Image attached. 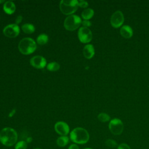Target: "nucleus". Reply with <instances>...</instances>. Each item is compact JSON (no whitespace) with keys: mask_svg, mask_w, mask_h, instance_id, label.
Masks as SVG:
<instances>
[{"mask_svg":"<svg viewBox=\"0 0 149 149\" xmlns=\"http://www.w3.org/2000/svg\"><path fill=\"white\" fill-rule=\"evenodd\" d=\"M97 118L99 120V121L102 123H105L111 120L110 116L107 113H104V112H101L99 113L97 116Z\"/></svg>","mask_w":149,"mask_h":149,"instance_id":"obj_20","label":"nucleus"},{"mask_svg":"<svg viewBox=\"0 0 149 149\" xmlns=\"http://www.w3.org/2000/svg\"><path fill=\"white\" fill-rule=\"evenodd\" d=\"M70 140L76 144H85L90 140V134L88 131L81 127L74 128L69 133Z\"/></svg>","mask_w":149,"mask_h":149,"instance_id":"obj_2","label":"nucleus"},{"mask_svg":"<svg viewBox=\"0 0 149 149\" xmlns=\"http://www.w3.org/2000/svg\"><path fill=\"white\" fill-rule=\"evenodd\" d=\"M54 129L60 136H68L70 133V127L68 124L63 121H58L54 125Z\"/></svg>","mask_w":149,"mask_h":149,"instance_id":"obj_10","label":"nucleus"},{"mask_svg":"<svg viewBox=\"0 0 149 149\" xmlns=\"http://www.w3.org/2000/svg\"><path fill=\"white\" fill-rule=\"evenodd\" d=\"M116 148L117 149H131L130 147L125 143H122L118 144Z\"/></svg>","mask_w":149,"mask_h":149,"instance_id":"obj_23","label":"nucleus"},{"mask_svg":"<svg viewBox=\"0 0 149 149\" xmlns=\"http://www.w3.org/2000/svg\"><path fill=\"white\" fill-rule=\"evenodd\" d=\"M79 1L77 0H62L59 3L61 12L65 15H71L77 10Z\"/></svg>","mask_w":149,"mask_h":149,"instance_id":"obj_4","label":"nucleus"},{"mask_svg":"<svg viewBox=\"0 0 149 149\" xmlns=\"http://www.w3.org/2000/svg\"><path fill=\"white\" fill-rule=\"evenodd\" d=\"M81 24L83 25V27H89L90 26H91V23L90 21L89 20H83L81 22Z\"/></svg>","mask_w":149,"mask_h":149,"instance_id":"obj_25","label":"nucleus"},{"mask_svg":"<svg viewBox=\"0 0 149 149\" xmlns=\"http://www.w3.org/2000/svg\"><path fill=\"white\" fill-rule=\"evenodd\" d=\"M83 149H93V148H92L91 147H86V148H84Z\"/></svg>","mask_w":149,"mask_h":149,"instance_id":"obj_31","label":"nucleus"},{"mask_svg":"<svg viewBox=\"0 0 149 149\" xmlns=\"http://www.w3.org/2000/svg\"><path fill=\"white\" fill-rule=\"evenodd\" d=\"M22 19H23V17H22L21 15L17 16V17H16V19H15V24H16L18 25V24H19L20 23L22 22Z\"/></svg>","mask_w":149,"mask_h":149,"instance_id":"obj_27","label":"nucleus"},{"mask_svg":"<svg viewBox=\"0 0 149 149\" xmlns=\"http://www.w3.org/2000/svg\"><path fill=\"white\" fill-rule=\"evenodd\" d=\"M6 1H3V0H0V4L1 3H5Z\"/></svg>","mask_w":149,"mask_h":149,"instance_id":"obj_30","label":"nucleus"},{"mask_svg":"<svg viewBox=\"0 0 149 149\" xmlns=\"http://www.w3.org/2000/svg\"><path fill=\"white\" fill-rule=\"evenodd\" d=\"M105 145L111 148H117L118 144L117 143V142L112 139H108L105 140Z\"/></svg>","mask_w":149,"mask_h":149,"instance_id":"obj_22","label":"nucleus"},{"mask_svg":"<svg viewBox=\"0 0 149 149\" xmlns=\"http://www.w3.org/2000/svg\"><path fill=\"white\" fill-rule=\"evenodd\" d=\"M16 110L15 109H12V110L9 112L8 116H9V118H12V116H13V115L16 113Z\"/></svg>","mask_w":149,"mask_h":149,"instance_id":"obj_28","label":"nucleus"},{"mask_svg":"<svg viewBox=\"0 0 149 149\" xmlns=\"http://www.w3.org/2000/svg\"><path fill=\"white\" fill-rule=\"evenodd\" d=\"M68 149H80V148L77 144L75 143H72L68 147Z\"/></svg>","mask_w":149,"mask_h":149,"instance_id":"obj_26","label":"nucleus"},{"mask_svg":"<svg viewBox=\"0 0 149 149\" xmlns=\"http://www.w3.org/2000/svg\"><path fill=\"white\" fill-rule=\"evenodd\" d=\"M48 41V36L45 34H41L37 37V42L40 45H44Z\"/></svg>","mask_w":149,"mask_h":149,"instance_id":"obj_18","label":"nucleus"},{"mask_svg":"<svg viewBox=\"0 0 149 149\" xmlns=\"http://www.w3.org/2000/svg\"><path fill=\"white\" fill-rule=\"evenodd\" d=\"M94 14V11L91 8H86L81 12V17L84 20H89L91 19Z\"/></svg>","mask_w":149,"mask_h":149,"instance_id":"obj_16","label":"nucleus"},{"mask_svg":"<svg viewBox=\"0 0 149 149\" xmlns=\"http://www.w3.org/2000/svg\"><path fill=\"white\" fill-rule=\"evenodd\" d=\"M3 33L8 38H15L20 33V27L15 23L8 24L4 27Z\"/></svg>","mask_w":149,"mask_h":149,"instance_id":"obj_8","label":"nucleus"},{"mask_svg":"<svg viewBox=\"0 0 149 149\" xmlns=\"http://www.w3.org/2000/svg\"><path fill=\"white\" fill-rule=\"evenodd\" d=\"M47 70L51 72H55L60 69V65L58 63L55 62H52L49 63L47 65Z\"/></svg>","mask_w":149,"mask_h":149,"instance_id":"obj_19","label":"nucleus"},{"mask_svg":"<svg viewBox=\"0 0 149 149\" xmlns=\"http://www.w3.org/2000/svg\"><path fill=\"white\" fill-rule=\"evenodd\" d=\"M18 134L12 127H6L0 131V143L4 146L10 147L17 142Z\"/></svg>","mask_w":149,"mask_h":149,"instance_id":"obj_1","label":"nucleus"},{"mask_svg":"<svg viewBox=\"0 0 149 149\" xmlns=\"http://www.w3.org/2000/svg\"><path fill=\"white\" fill-rule=\"evenodd\" d=\"M25 141H26V143H27V144L31 143L32 142V141H33V138H32L31 137H27Z\"/></svg>","mask_w":149,"mask_h":149,"instance_id":"obj_29","label":"nucleus"},{"mask_svg":"<svg viewBox=\"0 0 149 149\" xmlns=\"http://www.w3.org/2000/svg\"><path fill=\"white\" fill-rule=\"evenodd\" d=\"M83 55L87 59L92 58L95 54L94 47L92 44H87L83 48Z\"/></svg>","mask_w":149,"mask_h":149,"instance_id":"obj_13","label":"nucleus"},{"mask_svg":"<svg viewBox=\"0 0 149 149\" xmlns=\"http://www.w3.org/2000/svg\"><path fill=\"white\" fill-rule=\"evenodd\" d=\"M22 30L26 34H32L35 31V27L30 23H25L22 25Z\"/></svg>","mask_w":149,"mask_h":149,"instance_id":"obj_17","label":"nucleus"},{"mask_svg":"<svg viewBox=\"0 0 149 149\" xmlns=\"http://www.w3.org/2000/svg\"><path fill=\"white\" fill-rule=\"evenodd\" d=\"M108 127L112 134L118 136L122 133L124 129V125L120 119L113 118L109 121Z\"/></svg>","mask_w":149,"mask_h":149,"instance_id":"obj_6","label":"nucleus"},{"mask_svg":"<svg viewBox=\"0 0 149 149\" xmlns=\"http://www.w3.org/2000/svg\"><path fill=\"white\" fill-rule=\"evenodd\" d=\"M70 140V138L68 136H60L57 138L56 143L59 147H65L69 143Z\"/></svg>","mask_w":149,"mask_h":149,"instance_id":"obj_15","label":"nucleus"},{"mask_svg":"<svg viewBox=\"0 0 149 149\" xmlns=\"http://www.w3.org/2000/svg\"><path fill=\"white\" fill-rule=\"evenodd\" d=\"M120 34L125 38H130L133 34V31L130 26L124 25L120 29Z\"/></svg>","mask_w":149,"mask_h":149,"instance_id":"obj_12","label":"nucleus"},{"mask_svg":"<svg viewBox=\"0 0 149 149\" xmlns=\"http://www.w3.org/2000/svg\"><path fill=\"white\" fill-rule=\"evenodd\" d=\"M31 65L36 69H43L47 66V61L44 57L41 55H36L30 60Z\"/></svg>","mask_w":149,"mask_h":149,"instance_id":"obj_11","label":"nucleus"},{"mask_svg":"<svg viewBox=\"0 0 149 149\" xmlns=\"http://www.w3.org/2000/svg\"><path fill=\"white\" fill-rule=\"evenodd\" d=\"M81 18L76 15H71L68 16L64 21V27L66 30L69 31H74L78 29L81 24Z\"/></svg>","mask_w":149,"mask_h":149,"instance_id":"obj_5","label":"nucleus"},{"mask_svg":"<svg viewBox=\"0 0 149 149\" xmlns=\"http://www.w3.org/2000/svg\"><path fill=\"white\" fill-rule=\"evenodd\" d=\"M88 6V3L87 1L81 0L79 1V6L82 8H86Z\"/></svg>","mask_w":149,"mask_h":149,"instance_id":"obj_24","label":"nucleus"},{"mask_svg":"<svg viewBox=\"0 0 149 149\" xmlns=\"http://www.w3.org/2000/svg\"><path fill=\"white\" fill-rule=\"evenodd\" d=\"M19 51L24 55L33 54L37 48L35 41L30 37H26L20 40L18 45Z\"/></svg>","mask_w":149,"mask_h":149,"instance_id":"obj_3","label":"nucleus"},{"mask_svg":"<svg viewBox=\"0 0 149 149\" xmlns=\"http://www.w3.org/2000/svg\"><path fill=\"white\" fill-rule=\"evenodd\" d=\"M33 149H41V148L40 147H36V148H34Z\"/></svg>","mask_w":149,"mask_h":149,"instance_id":"obj_32","label":"nucleus"},{"mask_svg":"<svg viewBox=\"0 0 149 149\" xmlns=\"http://www.w3.org/2000/svg\"><path fill=\"white\" fill-rule=\"evenodd\" d=\"M3 9L6 14L12 15L16 10V5L13 2L11 1H8L3 3Z\"/></svg>","mask_w":149,"mask_h":149,"instance_id":"obj_14","label":"nucleus"},{"mask_svg":"<svg viewBox=\"0 0 149 149\" xmlns=\"http://www.w3.org/2000/svg\"><path fill=\"white\" fill-rule=\"evenodd\" d=\"M124 20L125 19L123 13L120 10H117L112 15L110 23L113 27L119 28L123 24Z\"/></svg>","mask_w":149,"mask_h":149,"instance_id":"obj_9","label":"nucleus"},{"mask_svg":"<svg viewBox=\"0 0 149 149\" xmlns=\"http://www.w3.org/2000/svg\"><path fill=\"white\" fill-rule=\"evenodd\" d=\"M78 38L82 43H88L93 38V34L90 29L84 27H81L77 33Z\"/></svg>","mask_w":149,"mask_h":149,"instance_id":"obj_7","label":"nucleus"},{"mask_svg":"<svg viewBox=\"0 0 149 149\" xmlns=\"http://www.w3.org/2000/svg\"><path fill=\"white\" fill-rule=\"evenodd\" d=\"M28 144L25 140H20L14 146V149H27Z\"/></svg>","mask_w":149,"mask_h":149,"instance_id":"obj_21","label":"nucleus"}]
</instances>
